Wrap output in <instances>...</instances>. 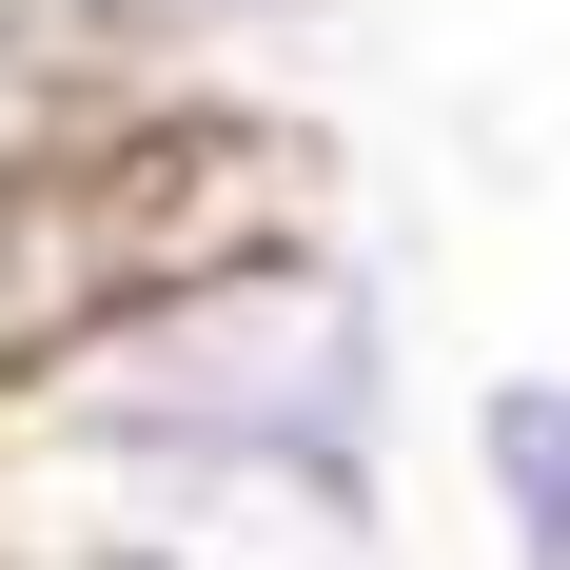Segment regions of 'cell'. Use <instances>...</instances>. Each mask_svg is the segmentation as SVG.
Segmentation results:
<instances>
[{
	"mask_svg": "<svg viewBox=\"0 0 570 570\" xmlns=\"http://www.w3.org/2000/svg\"><path fill=\"white\" fill-rule=\"evenodd\" d=\"M0 570H394V512L354 453L0 394Z\"/></svg>",
	"mask_w": 570,
	"mask_h": 570,
	"instance_id": "cell-2",
	"label": "cell"
},
{
	"mask_svg": "<svg viewBox=\"0 0 570 570\" xmlns=\"http://www.w3.org/2000/svg\"><path fill=\"white\" fill-rule=\"evenodd\" d=\"M472 512L512 570H570V374L512 354V374H472Z\"/></svg>",
	"mask_w": 570,
	"mask_h": 570,
	"instance_id": "cell-4",
	"label": "cell"
},
{
	"mask_svg": "<svg viewBox=\"0 0 570 570\" xmlns=\"http://www.w3.org/2000/svg\"><path fill=\"white\" fill-rule=\"evenodd\" d=\"M335 0H0V59H40L59 99H217L236 59L315 40Z\"/></svg>",
	"mask_w": 570,
	"mask_h": 570,
	"instance_id": "cell-3",
	"label": "cell"
},
{
	"mask_svg": "<svg viewBox=\"0 0 570 570\" xmlns=\"http://www.w3.org/2000/svg\"><path fill=\"white\" fill-rule=\"evenodd\" d=\"M20 394L59 413H138V433H256V453H394V276L354 236L276 217L158 276H99L20 354Z\"/></svg>",
	"mask_w": 570,
	"mask_h": 570,
	"instance_id": "cell-1",
	"label": "cell"
}]
</instances>
